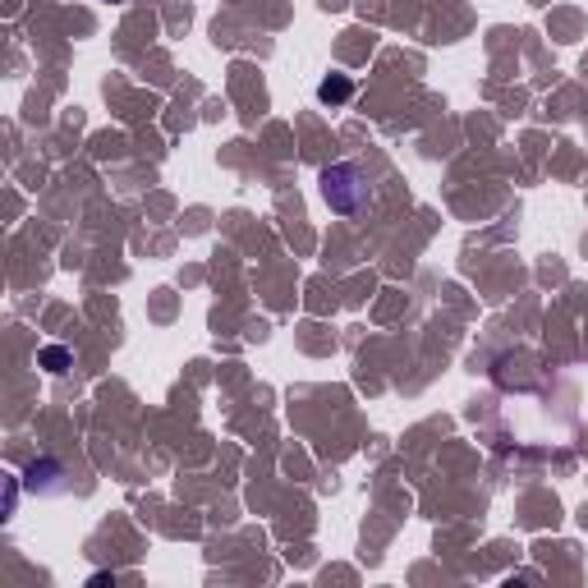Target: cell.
<instances>
[{
	"mask_svg": "<svg viewBox=\"0 0 588 588\" xmlns=\"http://www.w3.org/2000/svg\"><path fill=\"white\" fill-rule=\"evenodd\" d=\"M322 203L336 216H359L373 207V184H368V170L359 161H336V166L322 170Z\"/></svg>",
	"mask_w": 588,
	"mask_h": 588,
	"instance_id": "obj_1",
	"label": "cell"
},
{
	"mask_svg": "<svg viewBox=\"0 0 588 588\" xmlns=\"http://www.w3.org/2000/svg\"><path fill=\"white\" fill-rule=\"evenodd\" d=\"M317 102L331 106V111L350 106L354 102V79H350V74H327V79L317 83Z\"/></svg>",
	"mask_w": 588,
	"mask_h": 588,
	"instance_id": "obj_2",
	"label": "cell"
},
{
	"mask_svg": "<svg viewBox=\"0 0 588 588\" xmlns=\"http://www.w3.org/2000/svg\"><path fill=\"white\" fill-rule=\"evenodd\" d=\"M37 363H42L46 373H69V368H74V354L65 350V345H42V354H37Z\"/></svg>",
	"mask_w": 588,
	"mask_h": 588,
	"instance_id": "obj_3",
	"label": "cell"
},
{
	"mask_svg": "<svg viewBox=\"0 0 588 588\" xmlns=\"http://www.w3.org/2000/svg\"><path fill=\"white\" fill-rule=\"evenodd\" d=\"M106 5H125V0H106Z\"/></svg>",
	"mask_w": 588,
	"mask_h": 588,
	"instance_id": "obj_4",
	"label": "cell"
}]
</instances>
